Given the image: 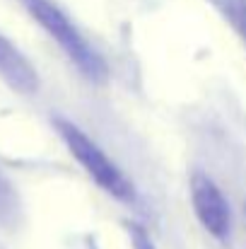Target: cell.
Instances as JSON below:
<instances>
[{
    "label": "cell",
    "mask_w": 246,
    "mask_h": 249,
    "mask_svg": "<svg viewBox=\"0 0 246 249\" xmlns=\"http://www.w3.org/2000/svg\"><path fill=\"white\" fill-rule=\"evenodd\" d=\"M191 203L193 213L200 220V225L213 235V237H227L232 228V213L230 203L222 196L220 186L205 177V174H193L191 179Z\"/></svg>",
    "instance_id": "3957f363"
},
{
    "label": "cell",
    "mask_w": 246,
    "mask_h": 249,
    "mask_svg": "<svg viewBox=\"0 0 246 249\" xmlns=\"http://www.w3.org/2000/svg\"><path fill=\"white\" fill-rule=\"evenodd\" d=\"M0 80L19 94L39 92V73L34 63L5 34H0Z\"/></svg>",
    "instance_id": "277c9868"
},
{
    "label": "cell",
    "mask_w": 246,
    "mask_h": 249,
    "mask_svg": "<svg viewBox=\"0 0 246 249\" xmlns=\"http://www.w3.org/2000/svg\"><path fill=\"white\" fill-rule=\"evenodd\" d=\"M27 12L39 22V27L63 49V53L78 66L82 75L92 83H104L109 78V68L104 58L87 44L80 29L70 22V17L51 0H22Z\"/></svg>",
    "instance_id": "6da1fadb"
},
{
    "label": "cell",
    "mask_w": 246,
    "mask_h": 249,
    "mask_svg": "<svg viewBox=\"0 0 246 249\" xmlns=\"http://www.w3.org/2000/svg\"><path fill=\"white\" fill-rule=\"evenodd\" d=\"M131 240H133V247L135 249H152V242L150 237L138 228V225H131Z\"/></svg>",
    "instance_id": "8992f818"
},
{
    "label": "cell",
    "mask_w": 246,
    "mask_h": 249,
    "mask_svg": "<svg viewBox=\"0 0 246 249\" xmlns=\"http://www.w3.org/2000/svg\"><path fill=\"white\" fill-rule=\"evenodd\" d=\"M232 15H234V19H237L239 32L244 34V39H246V0H234V2H232Z\"/></svg>",
    "instance_id": "5b68a950"
},
{
    "label": "cell",
    "mask_w": 246,
    "mask_h": 249,
    "mask_svg": "<svg viewBox=\"0 0 246 249\" xmlns=\"http://www.w3.org/2000/svg\"><path fill=\"white\" fill-rule=\"evenodd\" d=\"M10 203H12V191H10L7 181H5L2 174H0V213L10 211Z\"/></svg>",
    "instance_id": "52a82bcc"
},
{
    "label": "cell",
    "mask_w": 246,
    "mask_h": 249,
    "mask_svg": "<svg viewBox=\"0 0 246 249\" xmlns=\"http://www.w3.org/2000/svg\"><path fill=\"white\" fill-rule=\"evenodd\" d=\"M53 126L58 131V136L63 138L68 153L80 162V167L106 191L111 194L114 198L118 201H133L135 191H133V184L128 181V177L116 167L114 160L106 158V153L89 138L84 136L80 128L66 119H53Z\"/></svg>",
    "instance_id": "7a4b0ae2"
}]
</instances>
